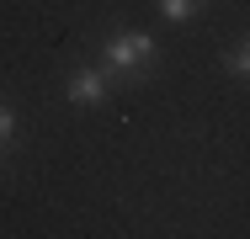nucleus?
I'll return each mask as SVG.
<instances>
[{
	"label": "nucleus",
	"mask_w": 250,
	"mask_h": 239,
	"mask_svg": "<svg viewBox=\"0 0 250 239\" xmlns=\"http://www.w3.org/2000/svg\"><path fill=\"white\" fill-rule=\"evenodd\" d=\"M101 59H106V75L144 80V75L154 69V38L149 32H112L106 48H101Z\"/></svg>",
	"instance_id": "nucleus-1"
},
{
	"label": "nucleus",
	"mask_w": 250,
	"mask_h": 239,
	"mask_svg": "<svg viewBox=\"0 0 250 239\" xmlns=\"http://www.w3.org/2000/svg\"><path fill=\"white\" fill-rule=\"evenodd\" d=\"M112 96V75L106 69H75L69 75V101L75 106H101Z\"/></svg>",
	"instance_id": "nucleus-2"
},
{
	"label": "nucleus",
	"mask_w": 250,
	"mask_h": 239,
	"mask_svg": "<svg viewBox=\"0 0 250 239\" xmlns=\"http://www.w3.org/2000/svg\"><path fill=\"white\" fill-rule=\"evenodd\" d=\"M11 139H16V112H11L5 101H0V149H5Z\"/></svg>",
	"instance_id": "nucleus-5"
},
{
	"label": "nucleus",
	"mask_w": 250,
	"mask_h": 239,
	"mask_svg": "<svg viewBox=\"0 0 250 239\" xmlns=\"http://www.w3.org/2000/svg\"><path fill=\"white\" fill-rule=\"evenodd\" d=\"M160 11H165L170 21H192V16L202 11V0H160Z\"/></svg>",
	"instance_id": "nucleus-4"
},
{
	"label": "nucleus",
	"mask_w": 250,
	"mask_h": 239,
	"mask_svg": "<svg viewBox=\"0 0 250 239\" xmlns=\"http://www.w3.org/2000/svg\"><path fill=\"white\" fill-rule=\"evenodd\" d=\"M224 69H229L234 80H250V38H245V43H234L229 53H224Z\"/></svg>",
	"instance_id": "nucleus-3"
}]
</instances>
